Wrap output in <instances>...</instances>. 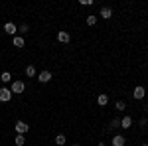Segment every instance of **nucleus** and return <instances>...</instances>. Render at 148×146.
Wrapping results in <instances>:
<instances>
[{
  "label": "nucleus",
  "mask_w": 148,
  "mask_h": 146,
  "mask_svg": "<svg viewBox=\"0 0 148 146\" xmlns=\"http://www.w3.org/2000/svg\"><path fill=\"white\" fill-rule=\"evenodd\" d=\"M28 130H30L28 123H24V121H16V134H26Z\"/></svg>",
  "instance_id": "1"
},
{
  "label": "nucleus",
  "mask_w": 148,
  "mask_h": 146,
  "mask_svg": "<svg viewBox=\"0 0 148 146\" xmlns=\"http://www.w3.org/2000/svg\"><path fill=\"white\" fill-rule=\"evenodd\" d=\"M24 89H26L24 81H14V83H12V87H10V91H12V93H16V95L24 93Z\"/></svg>",
  "instance_id": "2"
},
{
  "label": "nucleus",
  "mask_w": 148,
  "mask_h": 146,
  "mask_svg": "<svg viewBox=\"0 0 148 146\" xmlns=\"http://www.w3.org/2000/svg\"><path fill=\"white\" fill-rule=\"evenodd\" d=\"M10 99H12V91L6 89V87H2V89H0V101H2V103H8Z\"/></svg>",
  "instance_id": "3"
},
{
  "label": "nucleus",
  "mask_w": 148,
  "mask_h": 146,
  "mask_svg": "<svg viewBox=\"0 0 148 146\" xmlns=\"http://www.w3.org/2000/svg\"><path fill=\"white\" fill-rule=\"evenodd\" d=\"M99 16L105 18V20H111V16H113V8H111V6H103L101 12H99Z\"/></svg>",
  "instance_id": "4"
},
{
  "label": "nucleus",
  "mask_w": 148,
  "mask_h": 146,
  "mask_svg": "<svg viewBox=\"0 0 148 146\" xmlns=\"http://www.w3.org/2000/svg\"><path fill=\"white\" fill-rule=\"evenodd\" d=\"M57 40L61 44H69L71 42V36H69V32H57Z\"/></svg>",
  "instance_id": "5"
},
{
  "label": "nucleus",
  "mask_w": 148,
  "mask_h": 146,
  "mask_svg": "<svg viewBox=\"0 0 148 146\" xmlns=\"http://www.w3.org/2000/svg\"><path fill=\"white\" fill-rule=\"evenodd\" d=\"M132 97L138 99V101H140V99H144V97H146V89H144V87H136L134 93H132Z\"/></svg>",
  "instance_id": "6"
},
{
  "label": "nucleus",
  "mask_w": 148,
  "mask_h": 146,
  "mask_svg": "<svg viewBox=\"0 0 148 146\" xmlns=\"http://www.w3.org/2000/svg\"><path fill=\"white\" fill-rule=\"evenodd\" d=\"M4 32H6V34H10L12 38H14V36H16V24L6 22V24H4Z\"/></svg>",
  "instance_id": "7"
},
{
  "label": "nucleus",
  "mask_w": 148,
  "mask_h": 146,
  "mask_svg": "<svg viewBox=\"0 0 148 146\" xmlns=\"http://www.w3.org/2000/svg\"><path fill=\"white\" fill-rule=\"evenodd\" d=\"M125 136L123 134H116V136H113V140H111V144L113 146H125Z\"/></svg>",
  "instance_id": "8"
},
{
  "label": "nucleus",
  "mask_w": 148,
  "mask_h": 146,
  "mask_svg": "<svg viewBox=\"0 0 148 146\" xmlns=\"http://www.w3.org/2000/svg\"><path fill=\"white\" fill-rule=\"evenodd\" d=\"M38 81H40V83H47V81H51V73H49V71H42V73L38 75Z\"/></svg>",
  "instance_id": "9"
},
{
  "label": "nucleus",
  "mask_w": 148,
  "mask_h": 146,
  "mask_svg": "<svg viewBox=\"0 0 148 146\" xmlns=\"http://www.w3.org/2000/svg\"><path fill=\"white\" fill-rule=\"evenodd\" d=\"M130 126H132V119H130L128 114L123 117V119H121V128H130Z\"/></svg>",
  "instance_id": "10"
},
{
  "label": "nucleus",
  "mask_w": 148,
  "mask_h": 146,
  "mask_svg": "<svg viewBox=\"0 0 148 146\" xmlns=\"http://www.w3.org/2000/svg\"><path fill=\"white\" fill-rule=\"evenodd\" d=\"M12 44H14V47H24L26 42H24L22 36H14V38H12Z\"/></svg>",
  "instance_id": "11"
},
{
  "label": "nucleus",
  "mask_w": 148,
  "mask_h": 146,
  "mask_svg": "<svg viewBox=\"0 0 148 146\" xmlns=\"http://www.w3.org/2000/svg\"><path fill=\"white\" fill-rule=\"evenodd\" d=\"M97 103H99L101 107H105V105L109 103V95H105V93H101V95L97 97Z\"/></svg>",
  "instance_id": "12"
},
{
  "label": "nucleus",
  "mask_w": 148,
  "mask_h": 146,
  "mask_svg": "<svg viewBox=\"0 0 148 146\" xmlns=\"http://www.w3.org/2000/svg\"><path fill=\"white\" fill-rule=\"evenodd\" d=\"M36 73H38V71H36L34 65H28V67H26V75H28V77H36Z\"/></svg>",
  "instance_id": "13"
},
{
  "label": "nucleus",
  "mask_w": 148,
  "mask_h": 146,
  "mask_svg": "<svg viewBox=\"0 0 148 146\" xmlns=\"http://www.w3.org/2000/svg\"><path fill=\"white\" fill-rule=\"evenodd\" d=\"M65 142H67V140H65V136H63V134H57L56 136V144L57 146H63Z\"/></svg>",
  "instance_id": "14"
},
{
  "label": "nucleus",
  "mask_w": 148,
  "mask_h": 146,
  "mask_svg": "<svg viewBox=\"0 0 148 146\" xmlns=\"http://www.w3.org/2000/svg\"><path fill=\"white\" fill-rule=\"evenodd\" d=\"M26 144V138H24V134H16V146H24Z\"/></svg>",
  "instance_id": "15"
},
{
  "label": "nucleus",
  "mask_w": 148,
  "mask_h": 146,
  "mask_svg": "<svg viewBox=\"0 0 148 146\" xmlns=\"http://www.w3.org/2000/svg\"><path fill=\"white\" fill-rule=\"evenodd\" d=\"M10 79H12V75H10V73H8V71H4V73L0 75V81H2V83H8Z\"/></svg>",
  "instance_id": "16"
},
{
  "label": "nucleus",
  "mask_w": 148,
  "mask_h": 146,
  "mask_svg": "<svg viewBox=\"0 0 148 146\" xmlns=\"http://www.w3.org/2000/svg\"><path fill=\"white\" fill-rule=\"evenodd\" d=\"M97 24V16L91 14V16H87V26H95Z\"/></svg>",
  "instance_id": "17"
},
{
  "label": "nucleus",
  "mask_w": 148,
  "mask_h": 146,
  "mask_svg": "<svg viewBox=\"0 0 148 146\" xmlns=\"http://www.w3.org/2000/svg\"><path fill=\"white\" fill-rule=\"evenodd\" d=\"M119 126H121V119H113L111 121V130L113 128H119Z\"/></svg>",
  "instance_id": "18"
},
{
  "label": "nucleus",
  "mask_w": 148,
  "mask_h": 146,
  "mask_svg": "<svg viewBox=\"0 0 148 146\" xmlns=\"http://www.w3.org/2000/svg\"><path fill=\"white\" fill-rule=\"evenodd\" d=\"M116 109H119V111H125V109H126L125 101H116Z\"/></svg>",
  "instance_id": "19"
},
{
  "label": "nucleus",
  "mask_w": 148,
  "mask_h": 146,
  "mask_svg": "<svg viewBox=\"0 0 148 146\" xmlns=\"http://www.w3.org/2000/svg\"><path fill=\"white\" fill-rule=\"evenodd\" d=\"M20 32H22V34L28 32V24H22V26H20Z\"/></svg>",
  "instance_id": "20"
},
{
  "label": "nucleus",
  "mask_w": 148,
  "mask_h": 146,
  "mask_svg": "<svg viewBox=\"0 0 148 146\" xmlns=\"http://www.w3.org/2000/svg\"><path fill=\"white\" fill-rule=\"evenodd\" d=\"M81 4H83V6H91L93 2H91V0H81Z\"/></svg>",
  "instance_id": "21"
},
{
  "label": "nucleus",
  "mask_w": 148,
  "mask_h": 146,
  "mask_svg": "<svg viewBox=\"0 0 148 146\" xmlns=\"http://www.w3.org/2000/svg\"><path fill=\"white\" fill-rule=\"evenodd\" d=\"M97 146H105V142H99V144H97Z\"/></svg>",
  "instance_id": "22"
},
{
  "label": "nucleus",
  "mask_w": 148,
  "mask_h": 146,
  "mask_svg": "<svg viewBox=\"0 0 148 146\" xmlns=\"http://www.w3.org/2000/svg\"><path fill=\"white\" fill-rule=\"evenodd\" d=\"M71 146H81V144H71Z\"/></svg>",
  "instance_id": "23"
},
{
  "label": "nucleus",
  "mask_w": 148,
  "mask_h": 146,
  "mask_svg": "<svg viewBox=\"0 0 148 146\" xmlns=\"http://www.w3.org/2000/svg\"><path fill=\"white\" fill-rule=\"evenodd\" d=\"M142 146H148V144H142Z\"/></svg>",
  "instance_id": "24"
}]
</instances>
